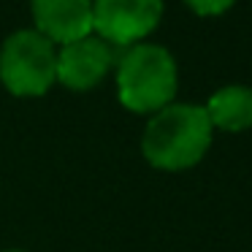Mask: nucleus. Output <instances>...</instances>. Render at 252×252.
Wrapping results in <instances>:
<instances>
[{
    "mask_svg": "<svg viewBox=\"0 0 252 252\" xmlns=\"http://www.w3.org/2000/svg\"><path fill=\"white\" fill-rule=\"evenodd\" d=\"M33 30L55 46L93 33V0H30Z\"/></svg>",
    "mask_w": 252,
    "mask_h": 252,
    "instance_id": "6",
    "label": "nucleus"
},
{
    "mask_svg": "<svg viewBox=\"0 0 252 252\" xmlns=\"http://www.w3.org/2000/svg\"><path fill=\"white\" fill-rule=\"evenodd\" d=\"M165 0H93V33L114 49L147 41L160 28Z\"/></svg>",
    "mask_w": 252,
    "mask_h": 252,
    "instance_id": "4",
    "label": "nucleus"
},
{
    "mask_svg": "<svg viewBox=\"0 0 252 252\" xmlns=\"http://www.w3.org/2000/svg\"><path fill=\"white\" fill-rule=\"evenodd\" d=\"M117 100L130 114L149 117L176 100L179 65L168 46L141 41L122 49L114 65Z\"/></svg>",
    "mask_w": 252,
    "mask_h": 252,
    "instance_id": "2",
    "label": "nucleus"
},
{
    "mask_svg": "<svg viewBox=\"0 0 252 252\" xmlns=\"http://www.w3.org/2000/svg\"><path fill=\"white\" fill-rule=\"evenodd\" d=\"M206 117L214 133H244L252 130V87L247 84H225L203 100Z\"/></svg>",
    "mask_w": 252,
    "mask_h": 252,
    "instance_id": "7",
    "label": "nucleus"
},
{
    "mask_svg": "<svg viewBox=\"0 0 252 252\" xmlns=\"http://www.w3.org/2000/svg\"><path fill=\"white\" fill-rule=\"evenodd\" d=\"M214 144V127L203 103L174 100L165 109L147 117L141 133V155L155 171L182 174L209 155Z\"/></svg>",
    "mask_w": 252,
    "mask_h": 252,
    "instance_id": "1",
    "label": "nucleus"
},
{
    "mask_svg": "<svg viewBox=\"0 0 252 252\" xmlns=\"http://www.w3.org/2000/svg\"><path fill=\"white\" fill-rule=\"evenodd\" d=\"M117 49L95 33L57 46V84L73 93L95 90L109 79L117 65Z\"/></svg>",
    "mask_w": 252,
    "mask_h": 252,
    "instance_id": "5",
    "label": "nucleus"
},
{
    "mask_svg": "<svg viewBox=\"0 0 252 252\" xmlns=\"http://www.w3.org/2000/svg\"><path fill=\"white\" fill-rule=\"evenodd\" d=\"M0 252H28V250H0Z\"/></svg>",
    "mask_w": 252,
    "mask_h": 252,
    "instance_id": "9",
    "label": "nucleus"
},
{
    "mask_svg": "<svg viewBox=\"0 0 252 252\" xmlns=\"http://www.w3.org/2000/svg\"><path fill=\"white\" fill-rule=\"evenodd\" d=\"M187 8H190L195 17L201 19H217V17H225L230 8L239 3V0H182Z\"/></svg>",
    "mask_w": 252,
    "mask_h": 252,
    "instance_id": "8",
    "label": "nucleus"
},
{
    "mask_svg": "<svg viewBox=\"0 0 252 252\" xmlns=\"http://www.w3.org/2000/svg\"><path fill=\"white\" fill-rule=\"evenodd\" d=\"M0 84L17 98H41L57 84V46L33 28H19L0 44Z\"/></svg>",
    "mask_w": 252,
    "mask_h": 252,
    "instance_id": "3",
    "label": "nucleus"
}]
</instances>
